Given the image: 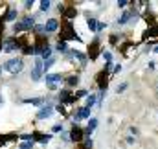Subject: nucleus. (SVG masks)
Listing matches in <instances>:
<instances>
[{
  "label": "nucleus",
  "mask_w": 158,
  "mask_h": 149,
  "mask_svg": "<svg viewBox=\"0 0 158 149\" xmlns=\"http://www.w3.org/2000/svg\"><path fill=\"white\" fill-rule=\"evenodd\" d=\"M0 72H2V66H0Z\"/></svg>",
  "instance_id": "38"
},
{
  "label": "nucleus",
  "mask_w": 158,
  "mask_h": 149,
  "mask_svg": "<svg viewBox=\"0 0 158 149\" xmlns=\"http://www.w3.org/2000/svg\"><path fill=\"white\" fill-rule=\"evenodd\" d=\"M86 24H88V28H90L92 31H98V22H96V18H88Z\"/></svg>",
  "instance_id": "21"
},
{
  "label": "nucleus",
  "mask_w": 158,
  "mask_h": 149,
  "mask_svg": "<svg viewBox=\"0 0 158 149\" xmlns=\"http://www.w3.org/2000/svg\"><path fill=\"white\" fill-rule=\"evenodd\" d=\"M59 99H61V105H63V103H72V101L75 99V96L68 89H64V90L59 92Z\"/></svg>",
  "instance_id": "6"
},
{
  "label": "nucleus",
  "mask_w": 158,
  "mask_h": 149,
  "mask_svg": "<svg viewBox=\"0 0 158 149\" xmlns=\"http://www.w3.org/2000/svg\"><path fill=\"white\" fill-rule=\"evenodd\" d=\"M15 18H17V9H8V15L4 17V20H9L11 22V20H15Z\"/></svg>",
  "instance_id": "18"
},
{
  "label": "nucleus",
  "mask_w": 158,
  "mask_h": 149,
  "mask_svg": "<svg viewBox=\"0 0 158 149\" xmlns=\"http://www.w3.org/2000/svg\"><path fill=\"white\" fill-rule=\"evenodd\" d=\"M154 52H156V53H158V46H156V48H154Z\"/></svg>",
  "instance_id": "37"
},
{
  "label": "nucleus",
  "mask_w": 158,
  "mask_h": 149,
  "mask_svg": "<svg viewBox=\"0 0 158 149\" xmlns=\"http://www.w3.org/2000/svg\"><path fill=\"white\" fill-rule=\"evenodd\" d=\"M127 4H129L127 0H121V2H118V6H120V8H127Z\"/></svg>",
  "instance_id": "32"
},
{
  "label": "nucleus",
  "mask_w": 158,
  "mask_h": 149,
  "mask_svg": "<svg viewBox=\"0 0 158 149\" xmlns=\"http://www.w3.org/2000/svg\"><path fill=\"white\" fill-rule=\"evenodd\" d=\"M147 37L149 39H154V37H158V28L154 26V28H151L149 31H147Z\"/></svg>",
  "instance_id": "24"
},
{
  "label": "nucleus",
  "mask_w": 158,
  "mask_h": 149,
  "mask_svg": "<svg viewBox=\"0 0 158 149\" xmlns=\"http://www.w3.org/2000/svg\"><path fill=\"white\" fill-rule=\"evenodd\" d=\"M52 114H53V109H52L50 105H46V107H40V111L37 112V118L39 120H44V118H50Z\"/></svg>",
  "instance_id": "9"
},
{
  "label": "nucleus",
  "mask_w": 158,
  "mask_h": 149,
  "mask_svg": "<svg viewBox=\"0 0 158 149\" xmlns=\"http://www.w3.org/2000/svg\"><path fill=\"white\" fill-rule=\"evenodd\" d=\"M18 48V43H17V39H6L4 40V44H2V50L4 52H15Z\"/></svg>",
  "instance_id": "5"
},
{
  "label": "nucleus",
  "mask_w": 158,
  "mask_h": 149,
  "mask_svg": "<svg viewBox=\"0 0 158 149\" xmlns=\"http://www.w3.org/2000/svg\"><path fill=\"white\" fill-rule=\"evenodd\" d=\"M31 6H33V0H28V2H26V4H24V8H26V9H30V8H31Z\"/></svg>",
  "instance_id": "33"
},
{
  "label": "nucleus",
  "mask_w": 158,
  "mask_h": 149,
  "mask_svg": "<svg viewBox=\"0 0 158 149\" xmlns=\"http://www.w3.org/2000/svg\"><path fill=\"white\" fill-rule=\"evenodd\" d=\"M2 31H4V18H0V35H2Z\"/></svg>",
  "instance_id": "34"
},
{
  "label": "nucleus",
  "mask_w": 158,
  "mask_h": 149,
  "mask_svg": "<svg viewBox=\"0 0 158 149\" xmlns=\"http://www.w3.org/2000/svg\"><path fill=\"white\" fill-rule=\"evenodd\" d=\"M6 138H8V136H0V145H2L4 142H6Z\"/></svg>",
  "instance_id": "35"
},
{
  "label": "nucleus",
  "mask_w": 158,
  "mask_h": 149,
  "mask_svg": "<svg viewBox=\"0 0 158 149\" xmlns=\"http://www.w3.org/2000/svg\"><path fill=\"white\" fill-rule=\"evenodd\" d=\"M98 85H99V89H101V92H105L107 90V85H108V81H107V72L103 70L99 76H98Z\"/></svg>",
  "instance_id": "10"
},
{
  "label": "nucleus",
  "mask_w": 158,
  "mask_h": 149,
  "mask_svg": "<svg viewBox=\"0 0 158 149\" xmlns=\"http://www.w3.org/2000/svg\"><path fill=\"white\" fill-rule=\"evenodd\" d=\"M50 6H52L50 0H43V2H40V9H43V11H48V9H50Z\"/></svg>",
  "instance_id": "26"
},
{
  "label": "nucleus",
  "mask_w": 158,
  "mask_h": 149,
  "mask_svg": "<svg viewBox=\"0 0 158 149\" xmlns=\"http://www.w3.org/2000/svg\"><path fill=\"white\" fill-rule=\"evenodd\" d=\"M55 50H57V52H63V53H64V52L68 50V48H66V43H63V40H59V43H57V46H55Z\"/></svg>",
  "instance_id": "23"
},
{
  "label": "nucleus",
  "mask_w": 158,
  "mask_h": 149,
  "mask_svg": "<svg viewBox=\"0 0 158 149\" xmlns=\"http://www.w3.org/2000/svg\"><path fill=\"white\" fill-rule=\"evenodd\" d=\"M125 89H127V83H123V85H120V87H118V94H120V92H123Z\"/></svg>",
  "instance_id": "31"
},
{
  "label": "nucleus",
  "mask_w": 158,
  "mask_h": 149,
  "mask_svg": "<svg viewBox=\"0 0 158 149\" xmlns=\"http://www.w3.org/2000/svg\"><path fill=\"white\" fill-rule=\"evenodd\" d=\"M70 138L74 140V142H81L85 138V133H83V129H81L79 125H74V129H72V133H70Z\"/></svg>",
  "instance_id": "7"
},
{
  "label": "nucleus",
  "mask_w": 158,
  "mask_h": 149,
  "mask_svg": "<svg viewBox=\"0 0 158 149\" xmlns=\"http://www.w3.org/2000/svg\"><path fill=\"white\" fill-rule=\"evenodd\" d=\"M74 96H75V99L77 98H86V90H79V92H75Z\"/></svg>",
  "instance_id": "28"
},
{
  "label": "nucleus",
  "mask_w": 158,
  "mask_h": 149,
  "mask_svg": "<svg viewBox=\"0 0 158 149\" xmlns=\"http://www.w3.org/2000/svg\"><path fill=\"white\" fill-rule=\"evenodd\" d=\"M88 114H90V107H81L74 118H75V121H79V120H83V118H88Z\"/></svg>",
  "instance_id": "13"
},
{
  "label": "nucleus",
  "mask_w": 158,
  "mask_h": 149,
  "mask_svg": "<svg viewBox=\"0 0 158 149\" xmlns=\"http://www.w3.org/2000/svg\"><path fill=\"white\" fill-rule=\"evenodd\" d=\"M132 15H134V11H125V13L121 15V18L118 20V22H120V24H127V22H129V18L132 17Z\"/></svg>",
  "instance_id": "17"
},
{
  "label": "nucleus",
  "mask_w": 158,
  "mask_h": 149,
  "mask_svg": "<svg viewBox=\"0 0 158 149\" xmlns=\"http://www.w3.org/2000/svg\"><path fill=\"white\" fill-rule=\"evenodd\" d=\"M53 63H55V57H50V59H46V61H44V72H46V70H50L52 66H53Z\"/></svg>",
  "instance_id": "22"
},
{
  "label": "nucleus",
  "mask_w": 158,
  "mask_h": 149,
  "mask_svg": "<svg viewBox=\"0 0 158 149\" xmlns=\"http://www.w3.org/2000/svg\"><path fill=\"white\" fill-rule=\"evenodd\" d=\"M75 15H77L75 8H68V9L64 11V17H66V20H68V18H72V17H75Z\"/></svg>",
  "instance_id": "20"
},
{
  "label": "nucleus",
  "mask_w": 158,
  "mask_h": 149,
  "mask_svg": "<svg viewBox=\"0 0 158 149\" xmlns=\"http://www.w3.org/2000/svg\"><path fill=\"white\" fill-rule=\"evenodd\" d=\"M33 26H35V18H33V17H26V18H22V22L13 24V31L20 33V31H26V30L33 28Z\"/></svg>",
  "instance_id": "2"
},
{
  "label": "nucleus",
  "mask_w": 158,
  "mask_h": 149,
  "mask_svg": "<svg viewBox=\"0 0 158 149\" xmlns=\"http://www.w3.org/2000/svg\"><path fill=\"white\" fill-rule=\"evenodd\" d=\"M74 39L79 40L77 33H75V30H74V26H72L70 20H64V22L61 24V40L66 43V40H74Z\"/></svg>",
  "instance_id": "1"
},
{
  "label": "nucleus",
  "mask_w": 158,
  "mask_h": 149,
  "mask_svg": "<svg viewBox=\"0 0 158 149\" xmlns=\"http://www.w3.org/2000/svg\"><path fill=\"white\" fill-rule=\"evenodd\" d=\"M33 147V142H24V144H20V149H31Z\"/></svg>",
  "instance_id": "27"
},
{
  "label": "nucleus",
  "mask_w": 158,
  "mask_h": 149,
  "mask_svg": "<svg viewBox=\"0 0 158 149\" xmlns=\"http://www.w3.org/2000/svg\"><path fill=\"white\" fill-rule=\"evenodd\" d=\"M57 81H63L61 74H46V85H57Z\"/></svg>",
  "instance_id": "12"
},
{
  "label": "nucleus",
  "mask_w": 158,
  "mask_h": 149,
  "mask_svg": "<svg viewBox=\"0 0 158 149\" xmlns=\"http://www.w3.org/2000/svg\"><path fill=\"white\" fill-rule=\"evenodd\" d=\"M2 103H4V99H2V96H0V107H2Z\"/></svg>",
  "instance_id": "36"
},
{
  "label": "nucleus",
  "mask_w": 158,
  "mask_h": 149,
  "mask_svg": "<svg viewBox=\"0 0 158 149\" xmlns=\"http://www.w3.org/2000/svg\"><path fill=\"white\" fill-rule=\"evenodd\" d=\"M43 70H44V61L37 57L35 59V65H33V70H31V79L33 81H39L40 76H43Z\"/></svg>",
  "instance_id": "4"
},
{
  "label": "nucleus",
  "mask_w": 158,
  "mask_h": 149,
  "mask_svg": "<svg viewBox=\"0 0 158 149\" xmlns=\"http://www.w3.org/2000/svg\"><path fill=\"white\" fill-rule=\"evenodd\" d=\"M98 55H99V40L94 39V43L88 46V57H90V59H96Z\"/></svg>",
  "instance_id": "8"
},
{
  "label": "nucleus",
  "mask_w": 158,
  "mask_h": 149,
  "mask_svg": "<svg viewBox=\"0 0 158 149\" xmlns=\"http://www.w3.org/2000/svg\"><path fill=\"white\" fill-rule=\"evenodd\" d=\"M59 131H63V125H61V123L53 125V133H59Z\"/></svg>",
  "instance_id": "30"
},
{
  "label": "nucleus",
  "mask_w": 158,
  "mask_h": 149,
  "mask_svg": "<svg viewBox=\"0 0 158 149\" xmlns=\"http://www.w3.org/2000/svg\"><path fill=\"white\" fill-rule=\"evenodd\" d=\"M96 103V96H94V94H90V96H86V107H90V109H92V105Z\"/></svg>",
  "instance_id": "25"
},
{
  "label": "nucleus",
  "mask_w": 158,
  "mask_h": 149,
  "mask_svg": "<svg viewBox=\"0 0 158 149\" xmlns=\"http://www.w3.org/2000/svg\"><path fill=\"white\" fill-rule=\"evenodd\" d=\"M50 134H40V133H33L31 134V140H39L40 144H48V142H50Z\"/></svg>",
  "instance_id": "14"
},
{
  "label": "nucleus",
  "mask_w": 158,
  "mask_h": 149,
  "mask_svg": "<svg viewBox=\"0 0 158 149\" xmlns=\"http://www.w3.org/2000/svg\"><path fill=\"white\" fill-rule=\"evenodd\" d=\"M22 66H24V61L22 59H9L8 63L4 65V70L6 72H11V74H18L20 70H22Z\"/></svg>",
  "instance_id": "3"
},
{
  "label": "nucleus",
  "mask_w": 158,
  "mask_h": 149,
  "mask_svg": "<svg viewBox=\"0 0 158 149\" xmlns=\"http://www.w3.org/2000/svg\"><path fill=\"white\" fill-rule=\"evenodd\" d=\"M96 127H98V120H96V118H90V120H88V125H86V133L90 134V133L96 129Z\"/></svg>",
  "instance_id": "16"
},
{
  "label": "nucleus",
  "mask_w": 158,
  "mask_h": 149,
  "mask_svg": "<svg viewBox=\"0 0 158 149\" xmlns=\"http://www.w3.org/2000/svg\"><path fill=\"white\" fill-rule=\"evenodd\" d=\"M57 28H59V22H57L55 18H50V20H48V22L44 24V31H46V33H52V31H55Z\"/></svg>",
  "instance_id": "11"
},
{
  "label": "nucleus",
  "mask_w": 158,
  "mask_h": 149,
  "mask_svg": "<svg viewBox=\"0 0 158 149\" xmlns=\"http://www.w3.org/2000/svg\"><path fill=\"white\" fill-rule=\"evenodd\" d=\"M103 57H105L108 63H111V59H112V55H111V52H103Z\"/></svg>",
  "instance_id": "29"
},
{
  "label": "nucleus",
  "mask_w": 158,
  "mask_h": 149,
  "mask_svg": "<svg viewBox=\"0 0 158 149\" xmlns=\"http://www.w3.org/2000/svg\"><path fill=\"white\" fill-rule=\"evenodd\" d=\"M66 83H68V87H75V85L79 83V77L77 76H70V77L66 79Z\"/></svg>",
  "instance_id": "19"
},
{
  "label": "nucleus",
  "mask_w": 158,
  "mask_h": 149,
  "mask_svg": "<svg viewBox=\"0 0 158 149\" xmlns=\"http://www.w3.org/2000/svg\"><path fill=\"white\" fill-rule=\"evenodd\" d=\"M24 103H31V105H43L44 103V98H26Z\"/></svg>",
  "instance_id": "15"
}]
</instances>
